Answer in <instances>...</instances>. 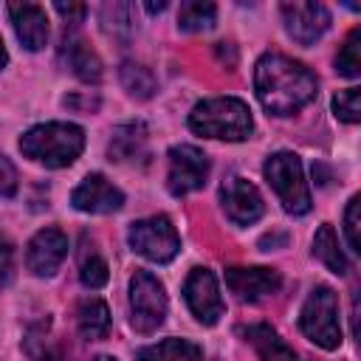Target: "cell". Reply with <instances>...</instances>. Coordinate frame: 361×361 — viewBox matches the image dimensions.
<instances>
[{
  "instance_id": "1f68e13d",
  "label": "cell",
  "mask_w": 361,
  "mask_h": 361,
  "mask_svg": "<svg viewBox=\"0 0 361 361\" xmlns=\"http://www.w3.org/2000/svg\"><path fill=\"white\" fill-rule=\"evenodd\" d=\"M144 8H147L149 14H158V11H164V8H166V3H147Z\"/></svg>"
},
{
  "instance_id": "d4e9b609",
  "label": "cell",
  "mask_w": 361,
  "mask_h": 361,
  "mask_svg": "<svg viewBox=\"0 0 361 361\" xmlns=\"http://www.w3.org/2000/svg\"><path fill=\"white\" fill-rule=\"evenodd\" d=\"M102 28L113 37H130L133 34V6L127 3H107L102 8Z\"/></svg>"
},
{
  "instance_id": "52a82bcc",
  "label": "cell",
  "mask_w": 361,
  "mask_h": 361,
  "mask_svg": "<svg viewBox=\"0 0 361 361\" xmlns=\"http://www.w3.org/2000/svg\"><path fill=\"white\" fill-rule=\"evenodd\" d=\"M130 324L138 333H152L166 319V293L158 276L149 271H135L130 279Z\"/></svg>"
},
{
  "instance_id": "5b68a950",
  "label": "cell",
  "mask_w": 361,
  "mask_h": 361,
  "mask_svg": "<svg viewBox=\"0 0 361 361\" xmlns=\"http://www.w3.org/2000/svg\"><path fill=\"white\" fill-rule=\"evenodd\" d=\"M299 327L302 333L319 344L322 350H336L341 344V324H338V299L333 288L319 285L310 290V296L302 305L299 313Z\"/></svg>"
},
{
  "instance_id": "6da1fadb",
  "label": "cell",
  "mask_w": 361,
  "mask_h": 361,
  "mask_svg": "<svg viewBox=\"0 0 361 361\" xmlns=\"http://www.w3.org/2000/svg\"><path fill=\"white\" fill-rule=\"evenodd\" d=\"M254 90L259 104L274 116H290L316 96V76L285 54H262L254 68Z\"/></svg>"
},
{
  "instance_id": "484cf974",
  "label": "cell",
  "mask_w": 361,
  "mask_h": 361,
  "mask_svg": "<svg viewBox=\"0 0 361 361\" xmlns=\"http://www.w3.org/2000/svg\"><path fill=\"white\" fill-rule=\"evenodd\" d=\"M333 113L347 121V124H355L361 118V90L358 87H347V90H338L333 96Z\"/></svg>"
},
{
  "instance_id": "4dcf8cb0",
  "label": "cell",
  "mask_w": 361,
  "mask_h": 361,
  "mask_svg": "<svg viewBox=\"0 0 361 361\" xmlns=\"http://www.w3.org/2000/svg\"><path fill=\"white\" fill-rule=\"evenodd\" d=\"M54 8L73 25V23H82L85 20V14H87V6H82V3H54Z\"/></svg>"
},
{
  "instance_id": "ba28073f",
  "label": "cell",
  "mask_w": 361,
  "mask_h": 361,
  "mask_svg": "<svg viewBox=\"0 0 361 361\" xmlns=\"http://www.w3.org/2000/svg\"><path fill=\"white\" fill-rule=\"evenodd\" d=\"M209 178V158L203 149L192 144H175L169 149V175L166 186L175 197H183L195 189H200Z\"/></svg>"
},
{
  "instance_id": "8992f818",
  "label": "cell",
  "mask_w": 361,
  "mask_h": 361,
  "mask_svg": "<svg viewBox=\"0 0 361 361\" xmlns=\"http://www.w3.org/2000/svg\"><path fill=\"white\" fill-rule=\"evenodd\" d=\"M127 240H130L133 251L147 257L149 262H169L180 251V237H178V231H175V226L166 214L135 220L130 226Z\"/></svg>"
},
{
  "instance_id": "603a6c76",
  "label": "cell",
  "mask_w": 361,
  "mask_h": 361,
  "mask_svg": "<svg viewBox=\"0 0 361 361\" xmlns=\"http://www.w3.org/2000/svg\"><path fill=\"white\" fill-rule=\"evenodd\" d=\"M217 6L214 3H183L178 11V28L180 31H206L214 25Z\"/></svg>"
},
{
  "instance_id": "9a60e30c",
  "label": "cell",
  "mask_w": 361,
  "mask_h": 361,
  "mask_svg": "<svg viewBox=\"0 0 361 361\" xmlns=\"http://www.w3.org/2000/svg\"><path fill=\"white\" fill-rule=\"evenodd\" d=\"M11 25L17 31V39L28 51H39L48 42V14L37 3H11L8 6Z\"/></svg>"
},
{
  "instance_id": "f546056e",
  "label": "cell",
  "mask_w": 361,
  "mask_h": 361,
  "mask_svg": "<svg viewBox=\"0 0 361 361\" xmlns=\"http://www.w3.org/2000/svg\"><path fill=\"white\" fill-rule=\"evenodd\" d=\"M17 192V169L6 155H0V197H11Z\"/></svg>"
},
{
  "instance_id": "9c48e42d",
  "label": "cell",
  "mask_w": 361,
  "mask_h": 361,
  "mask_svg": "<svg viewBox=\"0 0 361 361\" xmlns=\"http://www.w3.org/2000/svg\"><path fill=\"white\" fill-rule=\"evenodd\" d=\"M183 299L200 324H217V319L223 316V296L217 288V276L209 268L189 271L183 282Z\"/></svg>"
},
{
  "instance_id": "4fadbf2b",
  "label": "cell",
  "mask_w": 361,
  "mask_h": 361,
  "mask_svg": "<svg viewBox=\"0 0 361 361\" xmlns=\"http://www.w3.org/2000/svg\"><path fill=\"white\" fill-rule=\"evenodd\" d=\"M68 257V237L59 228H39L25 251V265L34 276H51Z\"/></svg>"
},
{
  "instance_id": "d6a6232c",
  "label": "cell",
  "mask_w": 361,
  "mask_h": 361,
  "mask_svg": "<svg viewBox=\"0 0 361 361\" xmlns=\"http://www.w3.org/2000/svg\"><path fill=\"white\" fill-rule=\"evenodd\" d=\"M6 62H8V54H6V45H3V39H0V71L6 68Z\"/></svg>"
},
{
  "instance_id": "7a4b0ae2",
  "label": "cell",
  "mask_w": 361,
  "mask_h": 361,
  "mask_svg": "<svg viewBox=\"0 0 361 361\" xmlns=\"http://www.w3.org/2000/svg\"><path fill=\"white\" fill-rule=\"evenodd\" d=\"M20 149L25 158H31L48 169H62V166H71L82 155L85 130L71 121L37 124L20 138Z\"/></svg>"
},
{
  "instance_id": "7c38bea8",
  "label": "cell",
  "mask_w": 361,
  "mask_h": 361,
  "mask_svg": "<svg viewBox=\"0 0 361 361\" xmlns=\"http://www.w3.org/2000/svg\"><path fill=\"white\" fill-rule=\"evenodd\" d=\"M71 203L79 209V212H87V214H110V212H118L124 206V195L118 186H113L104 175L93 172L87 175L71 195Z\"/></svg>"
},
{
  "instance_id": "7402d4cb",
  "label": "cell",
  "mask_w": 361,
  "mask_h": 361,
  "mask_svg": "<svg viewBox=\"0 0 361 361\" xmlns=\"http://www.w3.org/2000/svg\"><path fill=\"white\" fill-rule=\"evenodd\" d=\"M118 76H121L124 90L130 96H135V99H149L155 93V87H158L152 71L144 68V65H138V62H124L121 71H118Z\"/></svg>"
},
{
  "instance_id": "5bb4252c",
  "label": "cell",
  "mask_w": 361,
  "mask_h": 361,
  "mask_svg": "<svg viewBox=\"0 0 361 361\" xmlns=\"http://www.w3.org/2000/svg\"><path fill=\"white\" fill-rule=\"evenodd\" d=\"M226 285H228V290L237 299L257 302L262 296L276 293L282 288V276H279V271L262 268V265H254V268H228L226 271Z\"/></svg>"
},
{
  "instance_id": "cb8c5ba5",
  "label": "cell",
  "mask_w": 361,
  "mask_h": 361,
  "mask_svg": "<svg viewBox=\"0 0 361 361\" xmlns=\"http://www.w3.org/2000/svg\"><path fill=\"white\" fill-rule=\"evenodd\" d=\"M361 28H353L344 39V45L338 48V56H336V71L347 79H355L361 73Z\"/></svg>"
},
{
  "instance_id": "30bf717a",
  "label": "cell",
  "mask_w": 361,
  "mask_h": 361,
  "mask_svg": "<svg viewBox=\"0 0 361 361\" xmlns=\"http://www.w3.org/2000/svg\"><path fill=\"white\" fill-rule=\"evenodd\" d=\"M220 203H223L226 217L231 223H237V226H251L265 212V203H262L257 186L248 183L240 175H231V178L223 180V186H220Z\"/></svg>"
},
{
  "instance_id": "83f0119b",
  "label": "cell",
  "mask_w": 361,
  "mask_h": 361,
  "mask_svg": "<svg viewBox=\"0 0 361 361\" xmlns=\"http://www.w3.org/2000/svg\"><path fill=\"white\" fill-rule=\"evenodd\" d=\"M358 206H361V197L353 195L347 209H344V234H347V243L350 248L358 254L361 251V240H358Z\"/></svg>"
},
{
  "instance_id": "836d02e7",
  "label": "cell",
  "mask_w": 361,
  "mask_h": 361,
  "mask_svg": "<svg viewBox=\"0 0 361 361\" xmlns=\"http://www.w3.org/2000/svg\"><path fill=\"white\" fill-rule=\"evenodd\" d=\"M96 361H116L113 355H96Z\"/></svg>"
},
{
  "instance_id": "8fae6325",
  "label": "cell",
  "mask_w": 361,
  "mask_h": 361,
  "mask_svg": "<svg viewBox=\"0 0 361 361\" xmlns=\"http://www.w3.org/2000/svg\"><path fill=\"white\" fill-rule=\"evenodd\" d=\"M285 31L299 42V45H313L327 28H330V11L322 3H282L279 6Z\"/></svg>"
},
{
  "instance_id": "44dd1931",
  "label": "cell",
  "mask_w": 361,
  "mask_h": 361,
  "mask_svg": "<svg viewBox=\"0 0 361 361\" xmlns=\"http://www.w3.org/2000/svg\"><path fill=\"white\" fill-rule=\"evenodd\" d=\"M79 330L85 338L99 341L110 333V310L102 299H85L79 305Z\"/></svg>"
},
{
  "instance_id": "d6986e66",
  "label": "cell",
  "mask_w": 361,
  "mask_h": 361,
  "mask_svg": "<svg viewBox=\"0 0 361 361\" xmlns=\"http://www.w3.org/2000/svg\"><path fill=\"white\" fill-rule=\"evenodd\" d=\"M203 350L186 338H166L161 344L138 350V361H200Z\"/></svg>"
},
{
  "instance_id": "f1b7e54d",
  "label": "cell",
  "mask_w": 361,
  "mask_h": 361,
  "mask_svg": "<svg viewBox=\"0 0 361 361\" xmlns=\"http://www.w3.org/2000/svg\"><path fill=\"white\" fill-rule=\"evenodd\" d=\"M14 274V245L0 234V290L8 285Z\"/></svg>"
},
{
  "instance_id": "277c9868",
  "label": "cell",
  "mask_w": 361,
  "mask_h": 361,
  "mask_svg": "<svg viewBox=\"0 0 361 361\" xmlns=\"http://www.w3.org/2000/svg\"><path fill=\"white\" fill-rule=\"evenodd\" d=\"M265 180L279 195V203L288 214H307L310 212V189L302 172V161L293 152H274L265 166Z\"/></svg>"
},
{
  "instance_id": "e0dca14e",
  "label": "cell",
  "mask_w": 361,
  "mask_h": 361,
  "mask_svg": "<svg viewBox=\"0 0 361 361\" xmlns=\"http://www.w3.org/2000/svg\"><path fill=\"white\" fill-rule=\"evenodd\" d=\"M240 333L245 336V341L254 344L259 361H296L293 347H288L285 338H279V333L271 324H248Z\"/></svg>"
},
{
  "instance_id": "2e32d148",
  "label": "cell",
  "mask_w": 361,
  "mask_h": 361,
  "mask_svg": "<svg viewBox=\"0 0 361 361\" xmlns=\"http://www.w3.org/2000/svg\"><path fill=\"white\" fill-rule=\"evenodd\" d=\"M59 59L65 62V68H71L82 82L96 85L102 79V62L99 56L85 45V39L79 37H65L62 48H59Z\"/></svg>"
},
{
  "instance_id": "3957f363",
  "label": "cell",
  "mask_w": 361,
  "mask_h": 361,
  "mask_svg": "<svg viewBox=\"0 0 361 361\" xmlns=\"http://www.w3.org/2000/svg\"><path fill=\"white\" fill-rule=\"evenodd\" d=\"M189 130L197 135H206V138L245 141L254 130V118H251V110L243 99L217 96V99H206V102L192 107Z\"/></svg>"
},
{
  "instance_id": "ffe728a7",
  "label": "cell",
  "mask_w": 361,
  "mask_h": 361,
  "mask_svg": "<svg viewBox=\"0 0 361 361\" xmlns=\"http://www.w3.org/2000/svg\"><path fill=\"white\" fill-rule=\"evenodd\" d=\"M313 257L322 259V262H324L333 274H338V276H344V274L350 271L347 257L341 254V248H338V237H336V231H333L330 223L319 226V231H316V237H313Z\"/></svg>"
},
{
  "instance_id": "ac0fdd59",
  "label": "cell",
  "mask_w": 361,
  "mask_h": 361,
  "mask_svg": "<svg viewBox=\"0 0 361 361\" xmlns=\"http://www.w3.org/2000/svg\"><path fill=\"white\" fill-rule=\"evenodd\" d=\"M144 147H147V127L135 121V124H121L113 130L107 152L113 161H133L144 155Z\"/></svg>"
},
{
  "instance_id": "4316f807",
  "label": "cell",
  "mask_w": 361,
  "mask_h": 361,
  "mask_svg": "<svg viewBox=\"0 0 361 361\" xmlns=\"http://www.w3.org/2000/svg\"><path fill=\"white\" fill-rule=\"evenodd\" d=\"M79 279H82L85 288L96 290V288L107 285V279H110V268H107V262H104L99 254H90V257H85L82 265H79Z\"/></svg>"
}]
</instances>
